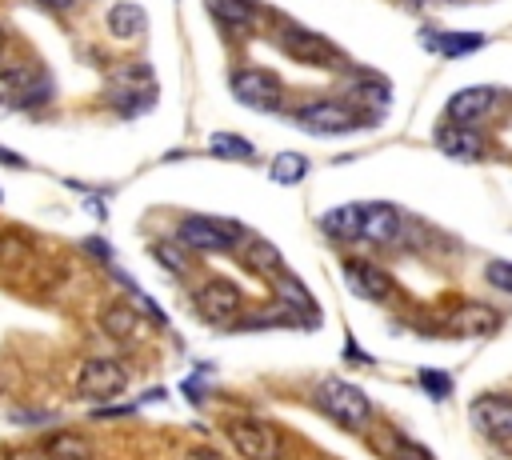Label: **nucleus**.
Here are the masks:
<instances>
[{
    "label": "nucleus",
    "instance_id": "nucleus-1",
    "mask_svg": "<svg viewBox=\"0 0 512 460\" xmlns=\"http://www.w3.org/2000/svg\"><path fill=\"white\" fill-rule=\"evenodd\" d=\"M316 404H320L324 416H332V420L344 424V428H364L368 416H372L368 396H364L360 388H352L348 380H336V376L320 380V388H316Z\"/></svg>",
    "mask_w": 512,
    "mask_h": 460
},
{
    "label": "nucleus",
    "instance_id": "nucleus-2",
    "mask_svg": "<svg viewBox=\"0 0 512 460\" xmlns=\"http://www.w3.org/2000/svg\"><path fill=\"white\" fill-rule=\"evenodd\" d=\"M108 100H112V108L124 112V116H136L140 108H148V104L156 100V84H152L148 68H140V64L120 68V72L108 80Z\"/></svg>",
    "mask_w": 512,
    "mask_h": 460
},
{
    "label": "nucleus",
    "instance_id": "nucleus-3",
    "mask_svg": "<svg viewBox=\"0 0 512 460\" xmlns=\"http://www.w3.org/2000/svg\"><path fill=\"white\" fill-rule=\"evenodd\" d=\"M236 236H240L236 220H220V216H188V220H180V244L196 248V252H228Z\"/></svg>",
    "mask_w": 512,
    "mask_h": 460
},
{
    "label": "nucleus",
    "instance_id": "nucleus-4",
    "mask_svg": "<svg viewBox=\"0 0 512 460\" xmlns=\"http://www.w3.org/2000/svg\"><path fill=\"white\" fill-rule=\"evenodd\" d=\"M124 388H128V372H124V364H116V360L96 356V360H84L80 372H76V392L88 396V400H112V396H120Z\"/></svg>",
    "mask_w": 512,
    "mask_h": 460
},
{
    "label": "nucleus",
    "instance_id": "nucleus-5",
    "mask_svg": "<svg viewBox=\"0 0 512 460\" xmlns=\"http://www.w3.org/2000/svg\"><path fill=\"white\" fill-rule=\"evenodd\" d=\"M292 124L304 128V132H316V136H336V132H352L356 128V112L336 104V100H316V104L296 108Z\"/></svg>",
    "mask_w": 512,
    "mask_h": 460
},
{
    "label": "nucleus",
    "instance_id": "nucleus-6",
    "mask_svg": "<svg viewBox=\"0 0 512 460\" xmlns=\"http://www.w3.org/2000/svg\"><path fill=\"white\" fill-rule=\"evenodd\" d=\"M232 96H236L240 104L256 108V112H272V108L280 104L284 88H280V80H276L272 72H264V68H244V72L232 76Z\"/></svg>",
    "mask_w": 512,
    "mask_h": 460
},
{
    "label": "nucleus",
    "instance_id": "nucleus-7",
    "mask_svg": "<svg viewBox=\"0 0 512 460\" xmlns=\"http://www.w3.org/2000/svg\"><path fill=\"white\" fill-rule=\"evenodd\" d=\"M240 304H244L240 288H236L232 280H224V276H212V280H204V284L196 288V312H200L208 324L232 320V316L240 312Z\"/></svg>",
    "mask_w": 512,
    "mask_h": 460
},
{
    "label": "nucleus",
    "instance_id": "nucleus-8",
    "mask_svg": "<svg viewBox=\"0 0 512 460\" xmlns=\"http://www.w3.org/2000/svg\"><path fill=\"white\" fill-rule=\"evenodd\" d=\"M228 440L244 460H276L280 456V436L260 420H232Z\"/></svg>",
    "mask_w": 512,
    "mask_h": 460
},
{
    "label": "nucleus",
    "instance_id": "nucleus-9",
    "mask_svg": "<svg viewBox=\"0 0 512 460\" xmlns=\"http://www.w3.org/2000/svg\"><path fill=\"white\" fill-rule=\"evenodd\" d=\"M276 40H280V48H284L288 56H296L300 64H336V48H332L320 32H308V28H300V24H284Z\"/></svg>",
    "mask_w": 512,
    "mask_h": 460
},
{
    "label": "nucleus",
    "instance_id": "nucleus-10",
    "mask_svg": "<svg viewBox=\"0 0 512 460\" xmlns=\"http://www.w3.org/2000/svg\"><path fill=\"white\" fill-rule=\"evenodd\" d=\"M472 420L484 436L492 440H512V396L504 392H484L472 400Z\"/></svg>",
    "mask_w": 512,
    "mask_h": 460
},
{
    "label": "nucleus",
    "instance_id": "nucleus-11",
    "mask_svg": "<svg viewBox=\"0 0 512 460\" xmlns=\"http://www.w3.org/2000/svg\"><path fill=\"white\" fill-rule=\"evenodd\" d=\"M360 240L396 244L400 240V212L388 204H360Z\"/></svg>",
    "mask_w": 512,
    "mask_h": 460
},
{
    "label": "nucleus",
    "instance_id": "nucleus-12",
    "mask_svg": "<svg viewBox=\"0 0 512 460\" xmlns=\"http://www.w3.org/2000/svg\"><path fill=\"white\" fill-rule=\"evenodd\" d=\"M344 280H348V288H352L356 296H364V300H384V296H392L388 272L376 268V264H368V260H344Z\"/></svg>",
    "mask_w": 512,
    "mask_h": 460
},
{
    "label": "nucleus",
    "instance_id": "nucleus-13",
    "mask_svg": "<svg viewBox=\"0 0 512 460\" xmlns=\"http://www.w3.org/2000/svg\"><path fill=\"white\" fill-rule=\"evenodd\" d=\"M444 328H448L452 336H492V332L500 328V312H492V308H484V304H460V308L444 320Z\"/></svg>",
    "mask_w": 512,
    "mask_h": 460
},
{
    "label": "nucleus",
    "instance_id": "nucleus-14",
    "mask_svg": "<svg viewBox=\"0 0 512 460\" xmlns=\"http://www.w3.org/2000/svg\"><path fill=\"white\" fill-rule=\"evenodd\" d=\"M272 288H276V296L288 304V312H296L304 324H316L320 320V312H316V300L308 296V288L288 272V268H280L276 276H272Z\"/></svg>",
    "mask_w": 512,
    "mask_h": 460
},
{
    "label": "nucleus",
    "instance_id": "nucleus-15",
    "mask_svg": "<svg viewBox=\"0 0 512 460\" xmlns=\"http://www.w3.org/2000/svg\"><path fill=\"white\" fill-rule=\"evenodd\" d=\"M4 80L16 84V88H12V104H20V108H32V104H40V100L52 96V80H48L40 68H16V72H8Z\"/></svg>",
    "mask_w": 512,
    "mask_h": 460
},
{
    "label": "nucleus",
    "instance_id": "nucleus-16",
    "mask_svg": "<svg viewBox=\"0 0 512 460\" xmlns=\"http://www.w3.org/2000/svg\"><path fill=\"white\" fill-rule=\"evenodd\" d=\"M436 144H440L448 156H456V160H476L480 148H484L480 132L468 128V124H444V128L436 132Z\"/></svg>",
    "mask_w": 512,
    "mask_h": 460
},
{
    "label": "nucleus",
    "instance_id": "nucleus-17",
    "mask_svg": "<svg viewBox=\"0 0 512 460\" xmlns=\"http://www.w3.org/2000/svg\"><path fill=\"white\" fill-rule=\"evenodd\" d=\"M492 108V88H460L452 100H448V116H452V124H472V120H480L484 112Z\"/></svg>",
    "mask_w": 512,
    "mask_h": 460
},
{
    "label": "nucleus",
    "instance_id": "nucleus-18",
    "mask_svg": "<svg viewBox=\"0 0 512 460\" xmlns=\"http://www.w3.org/2000/svg\"><path fill=\"white\" fill-rule=\"evenodd\" d=\"M40 452L48 456V460H92V444L80 436V432H52V436H44L40 440Z\"/></svg>",
    "mask_w": 512,
    "mask_h": 460
},
{
    "label": "nucleus",
    "instance_id": "nucleus-19",
    "mask_svg": "<svg viewBox=\"0 0 512 460\" xmlns=\"http://www.w3.org/2000/svg\"><path fill=\"white\" fill-rule=\"evenodd\" d=\"M424 44L440 56H468V52L484 48V36H476V32H428Z\"/></svg>",
    "mask_w": 512,
    "mask_h": 460
},
{
    "label": "nucleus",
    "instance_id": "nucleus-20",
    "mask_svg": "<svg viewBox=\"0 0 512 460\" xmlns=\"http://www.w3.org/2000/svg\"><path fill=\"white\" fill-rule=\"evenodd\" d=\"M204 4H208V12H212L220 24H228V28H252L256 16H260V8H256L252 0H204Z\"/></svg>",
    "mask_w": 512,
    "mask_h": 460
},
{
    "label": "nucleus",
    "instance_id": "nucleus-21",
    "mask_svg": "<svg viewBox=\"0 0 512 460\" xmlns=\"http://www.w3.org/2000/svg\"><path fill=\"white\" fill-rule=\"evenodd\" d=\"M144 24H148V16L140 4H112V12H108V32L120 40H136L144 32Z\"/></svg>",
    "mask_w": 512,
    "mask_h": 460
},
{
    "label": "nucleus",
    "instance_id": "nucleus-22",
    "mask_svg": "<svg viewBox=\"0 0 512 460\" xmlns=\"http://www.w3.org/2000/svg\"><path fill=\"white\" fill-rule=\"evenodd\" d=\"M324 232L336 236V240H360V204H344V208H332L328 216H320Z\"/></svg>",
    "mask_w": 512,
    "mask_h": 460
},
{
    "label": "nucleus",
    "instance_id": "nucleus-23",
    "mask_svg": "<svg viewBox=\"0 0 512 460\" xmlns=\"http://www.w3.org/2000/svg\"><path fill=\"white\" fill-rule=\"evenodd\" d=\"M100 324H104V332H108L112 340H128V336L136 332V312H132L128 304H108L104 316H100Z\"/></svg>",
    "mask_w": 512,
    "mask_h": 460
},
{
    "label": "nucleus",
    "instance_id": "nucleus-24",
    "mask_svg": "<svg viewBox=\"0 0 512 460\" xmlns=\"http://www.w3.org/2000/svg\"><path fill=\"white\" fill-rule=\"evenodd\" d=\"M380 448H384L392 460H432L416 440H408V436H400V432H384V436H380Z\"/></svg>",
    "mask_w": 512,
    "mask_h": 460
},
{
    "label": "nucleus",
    "instance_id": "nucleus-25",
    "mask_svg": "<svg viewBox=\"0 0 512 460\" xmlns=\"http://www.w3.org/2000/svg\"><path fill=\"white\" fill-rule=\"evenodd\" d=\"M248 268H256L260 276H276V272L284 268V260H280V252H276L268 240H256V244L248 248Z\"/></svg>",
    "mask_w": 512,
    "mask_h": 460
},
{
    "label": "nucleus",
    "instance_id": "nucleus-26",
    "mask_svg": "<svg viewBox=\"0 0 512 460\" xmlns=\"http://www.w3.org/2000/svg\"><path fill=\"white\" fill-rule=\"evenodd\" d=\"M304 172H308V164H304L300 152H280V156L272 160V180H276V184H296Z\"/></svg>",
    "mask_w": 512,
    "mask_h": 460
},
{
    "label": "nucleus",
    "instance_id": "nucleus-27",
    "mask_svg": "<svg viewBox=\"0 0 512 460\" xmlns=\"http://www.w3.org/2000/svg\"><path fill=\"white\" fill-rule=\"evenodd\" d=\"M208 148H212L216 156H228V160H252V144L240 140V136H228V132H216Z\"/></svg>",
    "mask_w": 512,
    "mask_h": 460
},
{
    "label": "nucleus",
    "instance_id": "nucleus-28",
    "mask_svg": "<svg viewBox=\"0 0 512 460\" xmlns=\"http://www.w3.org/2000/svg\"><path fill=\"white\" fill-rule=\"evenodd\" d=\"M24 256H28V240L16 236V232H4V236H0V264H4V268H16Z\"/></svg>",
    "mask_w": 512,
    "mask_h": 460
},
{
    "label": "nucleus",
    "instance_id": "nucleus-29",
    "mask_svg": "<svg viewBox=\"0 0 512 460\" xmlns=\"http://www.w3.org/2000/svg\"><path fill=\"white\" fill-rule=\"evenodd\" d=\"M420 384L436 396V400H444L448 392H452V380H448V372H436V368H420Z\"/></svg>",
    "mask_w": 512,
    "mask_h": 460
},
{
    "label": "nucleus",
    "instance_id": "nucleus-30",
    "mask_svg": "<svg viewBox=\"0 0 512 460\" xmlns=\"http://www.w3.org/2000/svg\"><path fill=\"white\" fill-rule=\"evenodd\" d=\"M152 256H156L164 268H172V272H184V268H188V260H184V252H180L176 244H152Z\"/></svg>",
    "mask_w": 512,
    "mask_h": 460
},
{
    "label": "nucleus",
    "instance_id": "nucleus-31",
    "mask_svg": "<svg viewBox=\"0 0 512 460\" xmlns=\"http://www.w3.org/2000/svg\"><path fill=\"white\" fill-rule=\"evenodd\" d=\"M484 276H488V284H492V288L512 292V264H508V260H492V264L484 268Z\"/></svg>",
    "mask_w": 512,
    "mask_h": 460
},
{
    "label": "nucleus",
    "instance_id": "nucleus-32",
    "mask_svg": "<svg viewBox=\"0 0 512 460\" xmlns=\"http://www.w3.org/2000/svg\"><path fill=\"white\" fill-rule=\"evenodd\" d=\"M4 460H48V456L40 452V444H36V448L20 444V448H8V452H4Z\"/></svg>",
    "mask_w": 512,
    "mask_h": 460
},
{
    "label": "nucleus",
    "instance_id": "nucleus-33",
    "mask_svg": "<svg viewBox=\"0 0 512 460\" xmlns=\"http://www.w3.org/2000/svg\"><path fill=\"white\" fill-rule=\"evenodd\" d=\"M184 460H224V456H220L216 448H192V452H188Z\"/></svg>",
    "mask_w": 512,
    "mask_h": 460
},
{
    "label": "nucleus",
    "instance_id": "nucleus-34",
    "mask_svg": "<svg viewBox=\"0 0 512 460\" xmlns=\"http://www.w3.org/2000/svg\"><path fill=\"white\" fill-rule=\"evenodd\" d=\"M40 4H48V8H68L72 0H40Z\"/></svg>",
    "mask_w": 512,
    "mask_h": 460
},
{
    "label": "nucleus",
    "instance_id": "nucleus-35",
    "mask_svg": "<svg viewBox=\"0 0 512 460\" xmlns=\"http://www.w3.org/2000/svg\"><path fill=\"white\" fill-rule=\"evenodd\" d=\"M0 52H4V32H0Z\"/></svg>",
    "mask_w": 512,
    "mask_h": 460
}]
</instances>
